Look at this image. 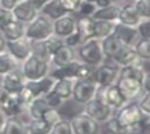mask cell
Instances as JSON below:
<instances>
[{
	"label": "cell",
	"instance_id": "cell-1",
	"mask_svg": "<svg viewBox=\"0 0 150 134\" xmlns=\"http://www.w3.org/2000/svg\"><path fill=\"white\" fill-rule=\"evenodd\" d=\"M75 53H76L78 61L93 68L102 65L105 61V55L101 48V40L93 39V37L83 41L75 49Z\"/></svg>",
	"mask_w": 150,
	"mask_h": 134
},
{
	"label": "cell",
	"instance_id": "cell-2",
	"mask_svg": "<svg viewBox=\"0 0 150 134\" xmlns=\"http://www.w3.org/2000/svg\"><path fill=\"white\" fill-rule=\"evenodd\" d=\"M53 35V21L43 14H38L35 20L26 25L25 36L31 41H43Z\"/></svg>",
	"mask_w": 150,
	"mask_h": 134
},
{
	"label": "cell",
	"instance_id": "cell-3",
	"mask_svg": "<svg viewBox=\"0 0 150 134\" xmlns=\"http://www.w3.org/2000/svg\"><path fill=\"white\" fill-rule=\"evenodd\" d=\"M20 70L26 81H34L48 76L52 71V65L49 62L38 60L34 55H30L26 61L20 65Z\"/></svg>",
	"mask_w": 150,
	"mask_h": 134
},
{
	"label": "cell",
	"instance_id": "cell-4",
	"mask_svg": "<svg viewBox=\"0 0 150 134\" xmlns=\"http://www.w3.org/2000/svg\"><path fill=\"white\" fill-rule=\"evenodd\" d=\"M144 114L140 110L139 102L136 101H128L124 106H122L119 110H117V120L119 121L123 126L128 128L129 130L136 129L141 121Z\"/></svg>",
	"mask_w": 150,
	"mask_h": 134
},
{
	"label": "cell",
	"instance_id": "cell-5",
	"mask_svg": "<svg viewBox=\"0 0 150 134\" xmlns=\"http://www.w3.org/2000/svg\"><path fill=\"white\" fill-rule=\"evenodd\" d=\"M26 111V106L21 102L18 94L7 92L0 86V112L7 117H17Z\"/></svg>",
	"mask_w": 150,
	"mask_h": 134
},
{
	"label": "cell",
	"instance_id": "cell-6",
	"mask_svg": "<svg viewBox=\"0 0 150 134\" xmlns=\"http://www.w3.org/2000/svg\"><path fill=\"white\" fill-rule=\"evenodd\" d=\"M97 89H98V86L96 85L92 79L74 80L73 95H71V98H73L74 102H76L78 105L84 106L96 97Z\"/></svg>",
	"mask_w": 150,
	"mask_h": 134
},
{
	"label": "cell",
	"instance_id": "cell-7",
	"mask_svg": "<svg viewBox=\"0 0 150 134\" xmlns=\"http://www.w3.org/2000/svg\"><path fill=\"white\" fill-rule=\"evenodd\" d=\"M118 77H119V66L102 63L93 68L91 79L95 81L98 88H105V86L112 85V84L117 83Z\"/></svg>",
	"mask_w": 150,
	"mask_h": 134
},
{
	"label": "cell",
	"instance_id": "cell-8",
	"mask_svg": "<svg viewBox=\"0 0 150 134\" xmlns=\"http://www.w3.org/2000/svg\"><path fill=\"white\" fill-rule=\"evenodd\" d=\"M96 97L98 99H101V101L104 102L106 106H109L112 111L119 110L122 106H124L127 103V99L123 97L120 90L118 89L117 84L105 86V88H98L97 93H96Z\"/></svg>",
	"mask_w": 150,
	"mask_h": 134
},
{
	"label": "cell",
	"instance_id": "cell-9",
	"mask_svg": "<svg viewBox=\"0 0 150 134\" xmlns=\"http://www.w3.org/2000/svg\"><path fill=\"white\" fill-rule=\"evenodd\" d=\"M83 112L86 115H88L91 119L97 121L98 124L106 123L112 116V110L97 97H95L92 101H89L88 103L84 105Z\"/></svg>",
	"mask_w": 150,
	"mask_h": 134
},
{
	"label": "cell",
	"instance_id": "cell-10",
	"mask_svg": "<svg viewBox=\"0 0 150 134\" xmlns=\"http://www.w3.org/2000/svg\"><path fill=\"white\" fill-rule=\"evenodd\" d=\"M31 51H33V41L26 36L13 41H7V52L20 65L30 57Z\"/></svg>",
	"mask_w": 150,
	"mask_h": 134
},
{
	"label": "cell",
	"instance_id": "cell-11",
	"mask_svg": "<svg viewBox=\"0 0 150 134\" xmlns=\"http://www.w3.org/2000/svg\"><path fill=\"white\" fill-rule=\"evenodd\" d=\"M70 124L74 134H100V124L84 112L75 115Z\"/></svg>",
	"mask_w": 150,
	"mask_h": 134
},
{
	"label": "cell",
	"instance_id": "cell-12",
	"mask_svg": "<svg viewBox=\"0 0 150 134\" xmlns=\"http://www.w3.org/2000/svg\"><path fill=\"white\" fill-rule=\"evenodd\" d=\"M12 13H13V17L16 21L27 25L38 17L39 9L30 0H20V3L13 8Z\"/></svg>",
	"mask_w": 150,
	"mask_h": 134
},
{
	"label": "cell",
	"instance_id": "cell-13",
	"mask_svg": "<svg viewBox=\"0 0 150 134\" xmlns=\"http://www.w3.org/2000/svg\"><path fill=\"white\" fill-rule=\"evenodd\" d=\"M25 84H26V79L23 77L20 67L1 76V80H0V86L9 93H13V94L20 93L23 89Z\"/></svg>",
	"mask_w": 150,
	"mask_h": 134
},
{
	"label": "cell",
	"instance_id": "cell-14",
	"mask_svg": "<svg viewBox=\"0 0 150 134\" xmlns=\"http://www.w3.org/2000/svg\"><path fill=\"white\" fill-rule=\"evenodd\" d=\"M117 86L123 94V97L128 101H135L136 98L141 97L142 93V83L137 81L133 79H127V77H118Z\"/></svg>",
	"mask_w": 150,
	"mask_h": 134
},
{
	"label": "cell",
	"instance_id": "cell-15",
	"mask_svg": "<svg viewBox=\"0 0 150 134\" xmlns=\"http://www.w3.org/2000/svg\"><path fill=\"white\" fill-rule=\"evenodd\" d=\"M76 31V18L73 14H66L53 21V35L65 39Z\"/></svg>",
	"mask_w": 150,
	"mask_h": 134
},
{
	"label": "cell",
	"instance_id": "cell-16",
	"mask_svg": "<svg viewBox=\"0 0 150 134\" xmlns=\"http://www.w3.org/2000/svg\"><path fill=\"white\" fill-rule=\"evenodd\" d=\"M54 83H56V80L53 79L51 75H48V76L43 77V79H39V80L26 81L25 88L31 93V95H33L34 98L44 97V95H47L48 93L52 92Z\"/></svg>",
	"mask_w": 150,
	"mask_h": 134
},
{
	"label": "cell",
	"instance_id": "cell-17",
	"mask_svg": "<svg viewBox=\"0 0 150 134\" xmlns=\"http://www.w3.org/2000/svg\"><path fill=\"white\" fill-rule=\"evenodd\" d=\"M112 35L117 37L122 44H124L127 46H133L140 40V36H139L136 27L124 26V25H122L119 22H117V26H115Z\"/></svg>",
	"mask_w": 150,
	"mask_h": 134
},
{
	"label": "cell",
	"instance_id": "cell-18",
	"mask_svg": "<svg viewBox=\"0 0 150 134\" xmlns=\"http://www.w3.org/2000/svg\"><path fill=\"white\" fill-rule=\"evenodd\" d=\"M112 61H114L115 63H117V66H119V67L141 63V60H140V57L137 55V53H136L135 49H133V46H123V48L115 54V57L112 58Z\"/></svg>",
	"mask_w": 150,
	"mask_h": 134
},
{
	"label": "cell",
	"instance_id": "cell-19",
	"mask_svg": "<svg viewBox=\"0 0 150 134\" xmlns=\"http://www.w3.org/2000/svg\"><path fill=\"white\" fill-rule=\"evenodd\" d=\"M76 61V53L74 48H70L67 45H62L54 54L52 55L51 65L54 67H62L65 65H69L71 62Z\"/></svg>",
	"mask_w": 150,
	"mask_h": 134
},
{
	"label": "cell",
	"instance_id": "cell-20",
	"mask_svg": "<svg viewBox=\"0 0 150 134\" xmlns=\"http://www.w3.org/2000/svg\"><path fill=\"white\" fill-rule=\"evenodd\" d=\"M82 65V62L79 61H74L69 65H65L62 67H54V70L51 71V76L54 80H60V79H71V80H76L78 77V71L79 67Z\"/></svg>",
	"mask_w": 150,
	"mask_h": 134
},
{
	"label": "cell",
	"instance_id": "cell-21",
	"mask_svg": "<svg viewBox=\"0 0 150 134\" xmlns=\"http://www.w3.org/2000/svg\"><path fill=\"white\" fill-rule=\"evenodd\" d=\"M140 21H141V17L137 13L133 3L120 7V13H119V18H118V22L119 23L124 25V26H129V27H137Z\"/></svg>",
	"mask_w": 150,
	"mask_h": 134
},
{
	"label": "cell",
	"instance_id": "cell-22",
	"mask_svg": "<svg viewBox=\"0 0 150 134\" xmlns=\"http://www.w3.org/2000/svg\"><path fill=\"white\" fill-rule=\"evenodd\" d=\"M120 13V5L118 4H110L108 7H102V8H96L95 13L91 17L95 21H109V22H118Z\"/></svg>",
	"mask_w": 150,
	"mask_h": 134
},
{
	"label": "cell",
	"instance_id": "cell-23",
	"mask_svg": "<svg viewBox=\"0 0 150 134\" xmlns=\"http://www.w3.org/2000/svg\"><path fill=\"white\" fill-rule=\"evenodd\" d=\"M40 14L45 15L47 18H49L51 21H56L58 18L64 17V15L69 14L66 9L62 7L60 0H48L39 11Z\"/></svg>",
	"mask_w": 150,
	"mask_h": 134
},
{
	"label": "cell",
	"instance_id": "cell-24",
	"mask_svg": "<svg viewBox=\"0 0 150 134\" xmlns=\"http://www.w3.org/2000/svg\"><path fill=\"white\" fill-rule=\"evenodd\" d=\"M25 32H26V25L14 20L0 32V35L4 37L5 41H13V40L23 37Z\"/></svg>",
	"mask_w": 150,
	"mask_h": 134
},
{
	"label": "cell",
	"instance_id": "cell-25",
	"mask_svg": "<svg viewBox=\"0 0 150 134\" xmlns=\"http://www.w3.org/2000/svg\"><path fill=\"white\" fill-rule=\"evenodd\" d=\"M73 86H74V80L71 79H60L56 80L54 85H53L52 93L60 97L62 101H67L73 95Z\"/></svg>",
	"mask_w": 150,
	"mask_h": 134
},
{
	"label": "cell",
	"instance_id": "cell-26",
	"mask_svg": "<svg viewBox=\"0 0 150 134\" xmlns=\"http://www.w3.org/2000/svg\"><path fill=\"white\" fill-rule=\"evenodd\" d=\"M123 46H127V45L122 44L114 35H110V36L101 40V48H102V53H104L105 58L108 57V58H111L112 60V58L115 57V54H117Z\"/></svg>",
	"mask_w": 150,
	"mask_h": 134
},
{
	"label": "cell",
	"instance_id": "cell-27",
	"mask_svg": "<svg viewBox=\"0 0 150 134\" xmlns=\"http://www.w3.org/2000/svg\"><path fill=\"white\" fill-rule=\"evenodd\" d=\"M93 27H95V20L92 17H79L76 20V31L79 32L83 41L92 39Z\"/></svg>",
	"mask_w": 150,
	"mask_h": 134
},
{
	"label": "cell",
	"instance_id": "cell-28",
	"mask_svg": "<svg viewBox=\"0 0 150 134\" xmlns=\"http://www.w3.org/2000/svg\"><path fill=\"white\" fill-rule=\"evenodd\" d=\"M51 108L47 103L44 97H38L34 99L31 103L27 106L26 112L29 114L30 119H42V116L44 115V112Z\"/></svg>",
	"mask_w": 150,
	"mask_h": 134
},
{
	"label": "cell",
	"instance_id": "cell-29",
	"mask_svg": "<svg viewBox=\"0 0 150 134\" xmlns=\"http://www.w3.org/2000/svg\"><path fill=\"white\" fill-rule=\"evenodd\" d=\"M117 26V22H109V21H95L93 27V39L102 40L105 37L112 35Z\"/></svg>",
	"mask_w": 150,
	"mask_h": 134
},
{
	"label": "cell",
	"instance_id": "cell-30",
	"mask_svg": "<svg viewBox=\"0 0 150 134\" xmlns=\"http://www.w3.org/2000/svg\"><path fill=\"white\" fill-rule=\"evenodd\" d=\"M0 134H29L27 124L22 123L17 117H8Z\"/></svg>",
	"mask_w": 150,
	"mask_h": 134
},
{
	"label": "cell",
	"instance_id": "cell-31",
	"mask_svg": "<svg viewBox=\"0 0 150 134\" xmlns=\"http://www.w3.org/2000/svg\"><path fill=\"white\" fill-rule=\"evenodd\" d=\"M144 76H145V70L142 68L141 63L119 67V77L133 79V80H137V81H141L142 83Z\"/></svg>",
	"mask_w": 150,
	"mask_h": 134
},
{
	"label": "cell",
	"instance_id": "cell-32",
	"mask_svg": "<svg viewBox=\"0 0 150 134\" xmlns=\"http://www.w3.org/2000/svg\"><path fill=\"white\" fill-rule=\"evenodd\" d=\"M20 67V63L5 51L0 53V77Z\"/></svg>",
	"mask_w": 150,
	"mask_h": 134
},
{
	"label": "cell",
	"instance_id": "cell-33",
	"mask_svg": "<svg viewBox=\"0 0 150 134\" xmlns=\"http://www.w3.org/2000/svg\"><path fill=\"white\" fill-rule=\"evenodd\" d=\"M29 134H51L52 126L43 119H30L27 123Z\"/></svg>",
	"mask_w": 150,
	"mask_h": 134
},
{
	"label": "cell",
	"instance_id": "cell-34",
	"mask_svg": "<svg viewBox=\"0 0 150 134\" xmlns=\"http://www.w3.org/2000/svg\"><path fill=\"white\" fill-rule=\"evenodd\" d=\"M31 55H34L35 58L44 62H49L52 61V54L51 52L47 48L44 40L43 41H33V51H31Z\"/></svg>",
	"mask_w": 150,
	"mask_h": 134
},
{
	"label": "cell",
	"instance_id": "cell-35",
	"mask_svg": "<svg viewBox=\"0 0 150 134\" xmlns=\"http://www.w3.org/2000/svg\"><path fill=\"white\" fill-rule=\"evenodd\" d=\"M133 49L136 51L141 61L150 60V39H140L133 45Z\"/></svg>",
	"mask_w": 150,
	"mask_h": 134
},
{
	"label": "cell",
	"instance_id": "cell-36",
	"mask_svg": "<svg viewBox=\"0 0 150 134\" xmlns=\"http://www.w3.org/2000/svg\"><path fill=\"white\" fill-rule=\"evenodd\" d=\"M105 124H106V130H108L109 134H128L131 132L128 128L122 125L115 116H111Z\"/></svg>",
	"mask_w": 150,
	"mask_h": 134
},
{
	"label": "cell",
	"instance_id": "cell-37",
	"mask_svg": "<svg viewBox=\"0 0 150 134\" xmlns=\"http://www.w3.org/2000/svg\"><path fill=\"white\" fill-rule=\"evenodd\" d=\"M133 5L141 20H150V0H135Z\"/></svg>",
	"mask_w": 150,
	"mask_h": 134
},
{
	"label": "cell",
	"instance_id": "cell-38",
	"mask_svg": "<svg viewBox=\"0 0 150 134\" xmlns=\"http://www.w3.org/2000/svg\"><path fill=\"white\" fill-rule=\"evenodd\" d=\"M51 134H74L70 121L65 120V119H61L58 123H56L54 125L52 126Z\"/></svg>",
	"mask_w": 150,
	"mask_h": 134
},
{
	"label": "cell",
	"instance_id": "cell-39",
	"mask_svg": "<svg viewBox=\"0 0 150 134\" xmlns=\"http://www.w3.org/2000/svg\"><path fill=\"white\" fill-rule=\"evenodd\" d=\"M44 43H45L47 48H48V51L51 52L52 55L54 54V53L57 52L62 45H65L64 44V39H61V37H57V36H54V35H52V36H49L48 39H45Z\"/></svg>",
	"mask_w": 150,
	"mask_h": 134
},
{
	"label": "cell",
	"instance_id": "cell-40",
	"mask_svg": "<svg viewBox=\"0 0 150 134\" xmlns=\"http://www.w3.org/2000/svg\"><path fill=\"white\" fill-rule=\"evenodd\" d=\"M42 119L45 121V123H48L51 126H53L56 123H58L62 117L60 115V112H58V110H56V108H48L44 115L42 116Z\"/></svg>",
	"mask_w": 150,
	"mask_h": 134
},
{
	"label": "cell",
	"instance_id": "cell-41",
	"mask_svg": "<svg viewBox=\"0 0 150 134\" xmlns=\"http://www.w3.org/2000/svg\"><path fill=\"white\" fill-rule=\"evenodd\" d=\"M60 1L69 14H76L83 0H60Z\"/></svg>",
	"mask_w": 150,
	"mask_h": 134
},
{
	"label": "cell",
	"instance_id": "cell-42",
	"mask_svg": "<svg viewBox=\"0 0 150 134\" xmlns=\"http://www.w3.org/2000/svg\"><path fill=\"white\" fill-rule=\"evenodd\" d=\"M136 29L140 39H150V20H141Z\"/></svg>",
	"mask_w": 150,
	"mask_h": 134
},
{
	"label": "cell",
	"instance_id": "cell-43",
	"mask_svg": "<svg viewBox=\"0 0 150 134\" xmlns=\"http://www.w3.org/2000/svg\"><path fill=\"white\" fill-rule=\"evenodd\" d=\"M96 11V5L92 4V3H88V1H84L80 4L79 7V11H78V15H80V17H91L93 13H95Z\"/></svg>",
	"mask_w": 150,
	"mask_h": 134
},
{
	"label": "cell",
	"instance_id": "cell-44",
	"mask_svg": "<svg viewBox=\"0 0 150 134\" xmlns=\"http://www.w3.org/2000/svg\"><path fill=\"white\" fill-rule=\"evenodd\" d=\"M82 43H83V40H82V37H80L78 31H75L74 34H71L70 36H67L64 39V44L70 46V48H74V49H76Z\"/></svg>",
	"mask_w": 150,
	"mask_h": 134
},
{
	"label": "cell",
	"instance_id": "cell-45",
	"mask_svg": "<svg viewBox=\"0 0 150 134\" xmlns=\"http://www.w3.org/2000/svg\"><path fill=\"white\" fill-rule=\"evenodd\" d=\"M14 21L13 13L11 11H5V9H1L0 11V32L8 26L9 23Z\"/></svg>",
	"mask_w": 150,
	"mask_h": 134
},
{
	"label": "cell",
	"instance_id": "cell-46",
	"mask_svg": "<svg viewBox=\"0 0 150 134\" xmlns=\"http://www.w3.org/2000/svg\"><path fill=\"white\" fill-rule=\"evenodd\" d=\"M139 106H140V110H141L144 115L150 116V93H145L144 95L140 97Z\"/></svg>",
	"mask_w": 150,
	"mask_h": 134
},
{
	"label": "cell",
	"instance_id": "cell-47",
	"mask_svg": "<svg viewBox=\"0 0 150 134\" xmlns=\"http://www.w3.org/2000/svg\"><path fill=\"white\" fill-rule=\"evenodd\" d=\"M44 98H45V101H47V103H48V106L51 108H56V110H58V107H61L62 103H64V101L60 98V97H57L56 94H53V93H48L47 95H44Z\"/></svg>",
	"mask_w": 150,
	"mask_h": 134
},
{
	"label": "cell",
	"instance_id": "cell-48",
	"mask_svg": "<svg viewBox=\"0 0 150 134\" xmlns=\"http://www.w3.org/2000/svg\"><path fill=\"white\" fill-rule=\"evenodd\" d=\"M18 3H20V0H0V8L12 12Z\"/></svg>",
	"mask_w": 150,
	"mask_h": 134
},
{
	"label": "cell",
	"instance_id": "cell-49",
	"mask_svg": "<svg viewBox=\"0 0 150 134\" xmlns=\"http://www.w3.org/2000/svg\"><path fill=\"white\" fill-rule=\"evenodd\" d=\"M84 1L92 3V4L96 5V8H102V7H108V5L112 4L111 0H84Z\"/></svg>",
	"mask_w": 150,
	"mask_h": 134
},
{
	"label": "cell",
	"instance_id": "cell-50",
	"mask_svg": "<svg viewBox=\"0 0 150 134\" xmlns=\"http://www.w3.org/2000/svg\"><path fill=\"white\" fill-rule=\"evenodd\" d=\"M142 90H145V93H150V72H145L142 80Z\"/></svg>",
	"mask_w": 150,
	"mask_h": 134
},
{
	"label": "cell",
	"instance_id": "cell-51",
	"mask_svg": "<svg viewBox=\"0 0 150 134\" xmlns=\"http://www.w3.org/2000/svg\"><path fill=\"white\" fill-rule=\"evenodd\" d=\"M30 1L33 3V4L35 5V7H36V8H38V9H39V11H40V8H42L43 5H44L45 3L48 1V0H30Z\"/></svg>",
	"mask_w": 150,
	"mask_h": 134
},
{
	"label": "cell",
	"instance_id": "cell-52",
	"mask_svg": "<svg viewBox=\"0 0 150 134\" xmlns=\"http://www.w3.org/2000/svg\"><path fill=\"white\" fill-rule=\"evenodd\" d=\"M7 51V41H5V39L0 35V53L5 52Z\"/></svg>",
	"mask_w": 150,
	"mask_h": 134
},
{
	"label": "cell",
	"instance_id": "cell-53",
	"mask_svg": "<svg viewBox=\"0 0 150 134\" xmlns=\"http://www.w3.org/2000/svg\"><path fill=\"white\" fill-rule=\"evenodd\" d=\"M7 119L8 117L5 116L3 112H0V132L3 130V128H4V125H5V121H7Z\"/></svg>",
	"mask_w": 150,
	"mask_h": 134
},
{
	"label": "cell",
	"instance_id": "cell-54",
	"mask_svg": "<svg viewBox=\"0 0 150 134\" xmlns=\"http://www.w3.org/2000/svg\"><path fill=\"white\" fill-rule=\"evenodd\" d=\"M111 1H112V3H114V4H117V3H118V1H119V0H111Z\"/></svg>",
	"mask_w": 150,
	"mask_h": 134
},
{
	"label": "cell",
	"instance_id": "cell-55",
	"mask_svg": "<svg viewBox=\"0 0 150 134\" xmlns=\"http://www.w3.org/2000/svg\"><path fill=\"white\" fill-rule=\"evenodd\" d=\"M128 134H140V133H132V132H129Z\"/></svg>",
	"mask_w": 150,
	"mask_h": 134
},
{
	"label": "cell",
	"instance_id": "cell-56",
	"mask_svg": "<svg viewBox=\"0 0 150 134\" xmlns=\"http://www.w3.org/2000/svg\"><path fill=\"white\" fill-rule=\"evenodd\" d=\"M131 1H135V0H131Z\"/></svg>",
	"mask_w": 150,
	"mask_h": 134
},
{
	"label": "cell",
	"instance_id": "cell-57",
	"mask_svg": "<svg viewBox=\"0 0 150 134\" xmlns=\"http://www.w3.org/2000/svg\"><path fill=\"white\" fill-rule=\"evenodd\" d=\"M0 11H1V8H0Z\"/></svg>",
	"mask_w": 150,
	"mask_h": 134
}]
</instances>
